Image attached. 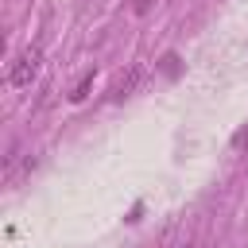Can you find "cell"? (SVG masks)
Masks as SVG:
<instances>
[{
  "label": "cell",
  "instance_id": "obj_5",
  "mask_svg": "<svg viewBox=\"0 0 248 248\" xmlns=\"http://www.w3.org/2000/svg\"><path fill=\"white\" fill-rule=\"evenodd\" d=\"M163 62H167V66H163V70H167V74H170V78H174V74H178V58H174V54H167V58H163Z\"/></svg>",
  "mask_w": 248,
  "mask_h": 248
},
{
  "label": "cell",
  "instance_id": "obj_3",
  "mask_svg": "<svg viewBox=\"0 0 248 248\" xmlns=\"http://www.w3.org/2000/svg\"><path fill=\"white\" fill-rule=\"evenodd\" d=\"M89 89H93V70L78 78V85H74V93H70V101H85V93H89Z\"/></svg>",
  "mask_w": 248,
  "mask_h": 248
},
{
  "label": "cell",
  "instance_id": "obj_1",
  "mask_svg": "<svg viewBox=\"0 0 248 248\" xmlns=\"http://www.w3.org/2000/svg\"><path fill=\"white\" fill-rule=\"evenodd\" d=\"M39 66H43V50H39V46H27V50L12 62V70H8V85H12V89H27V85L39 78Z\"/></svg>",
  "mask_w": 248,
  "mask_h": 248
},
{
  "label": "cell",
  "instance_id": "obj_2",
  "mask_svg": "<svg viewBox=\"0 0 248 248\" xmlns=\"http://www.w3.org/2000/svg\"><path fill=\"white\" fill-rule=\"evenodd\" d=\"M136 81H140V66H132V70L116 81V89H112V93H116V97H124V93H132V85H136Z\"/></svg>",
  "mask_w": 248,
  "mask_h": 248
},
{
  "label": "cell",
  "instance_id": "obj_4",
  "mask_svg": "<svg viewBox=\"0 0 248 248\" xmlns=\"http://www.w3.org/2000/svg\"><path fill=\"white\" fill-rule=\"evenodd\" d=\"M151 8H155V0H132V12H136V16H147Z\"/></svg>",
  "mask_w": 248,
  "mask_h": 248
},
{
  "label": "cell",
  "instance_id": "obj_6",
  "mask_svg": "<svg viewBox=\"0 0 248 248\" xmlns=\"http://www.w3.org/2000/svg\"><path fill=\"white\" fill-rule=\"evenodd\" d=\"M186 248H190V244H186Z\"/></svg>",
  "mask_w": 248,
  "mask_h": 248
}]
</instances>
